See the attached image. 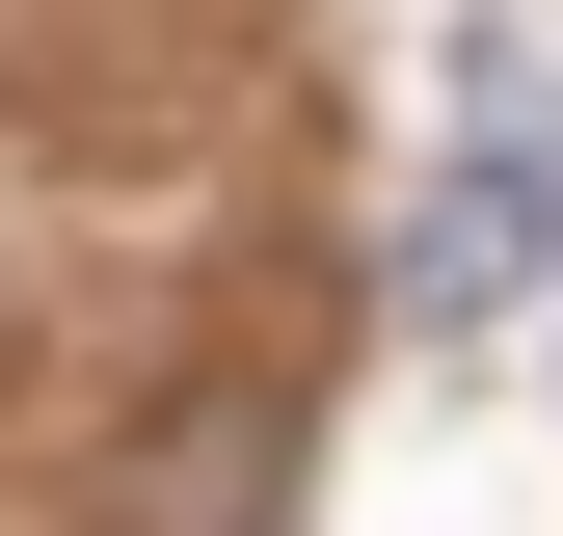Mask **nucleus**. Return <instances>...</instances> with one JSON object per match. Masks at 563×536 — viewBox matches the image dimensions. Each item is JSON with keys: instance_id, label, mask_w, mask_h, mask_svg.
I'll use <instances>...</instances> for the list:
<instances>
[{"instance_id": "f257e3e1", "label": "nucleus", "mask_w": 563, "mask_h": 536, "mask_svg": "<svg viewBox=\"0 0 563 536\" xmlns=\"http://www.w3.org/2000/svg\"><path fill=\"white\" fill-rule=\"evenodd\" d=\"M563 268V54L537 27H456V134H430V215H402V322H510Z\"/></svg>"}]
</instances>
